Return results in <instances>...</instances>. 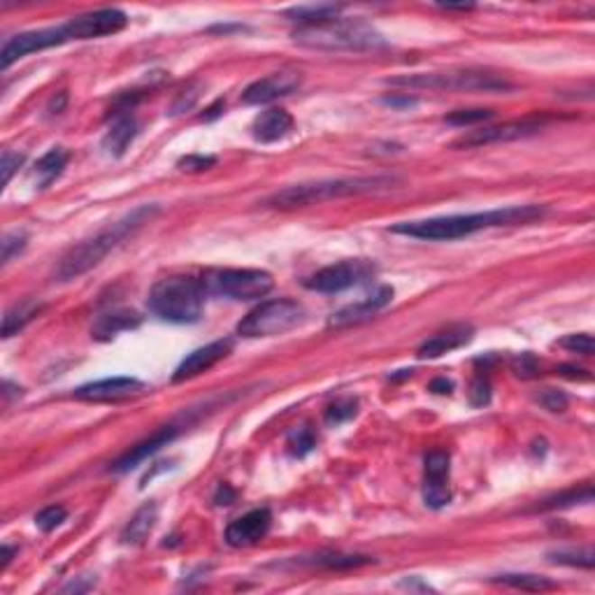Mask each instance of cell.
<instances>
[{
  "label": "cell",
  "instance_id": "1",
  "mask_svg": "<svg viewBox=\"0 0 595 595\" xmlns=\"http://www.w3.org/2000/svg\"><path fill=\"white\" fill-rule=\"evenodd\" d=\"M542 205H514V207H500V210L474 212V215H452L435 216V219L421 221H403L391 228L396 235L416 237V240H428V243H452L461 240L477 231L500 226H517V224H530L535 219L545 216Z\"/></svg>",
  "mask_w": 595,
  "mask_h": 595
},
{
  "label": "cell",
  "instance_id": "2",
  "mask_svg": "<svg viewBox=\"0 0 595 595\" xmlns=\"http://www.w3.org/2000/svg\"><path fill=\"white\" fill-rule=\"evenodd\" d=\"M160 212L159 205H140L133 212H128L126 216H122L119 221H114L110 228H105L103 233L94 235L91 240H84L82 244L72 247L66 256L61 259L59 268H56V279L70 281L78 279V277L87 275L91 268L105 259L110 252H114L116 247H122L126 240H131L140 228H144L149 221L154 219Z\"/></svg>",
  "mask_w": 595,
  "mask_h": 595
},
{
  "label": "cell",
  "instance_id": "3",
  "mask_svg": "<svg viewBox=\"0 0 595 595\" xmlns=\"http://www.w3.org/2000/svg\"><path fill=\"white\" fill-rule=\"evenodd\" d=\"M398 184L396 177H344V179H321V182L296 184L284 191H277L275 196L265 200L268 207L277 210H296V207H307V205L328 203L335 198H349V196H363V193L384 191Z\"/></svg>",
  "mask_w": 595,
  "mask_h": 595
},
{
  "label": "cell",
  "instance_id": "4",
  "mask_svg": "<svg viewBox=\"0 0 595 595\" xmlns=\"http://www.w3.org/2000/svg\"><path fill=\"white\" fill-rule=\"evenodd\" d=\"M293 40L303 47L319 51H375L384 47V38L365 22L331 19V22L300 26Z\"/></svg>",
  "mask_w": 595,
  "mask_h": 595
},
{
  "label": "cell",
  "instance_id": "5",
  "mask_svg": "<svg viewBox=\"0 0 595 595\" xmlns=\"http://www.w3.org/2000/svg\"><path fill=\"white\" fill-rule=\"evenodd\" d=\"M203 284L193 277H168L156 281L147 300L149 309L170 324H196L203 316Z\"/></svg>",
  "mask_w": 595,
  "mask_h": 595
},
{
  "label": "cell",
  "instance_id": "6",
  "mask_svg": "<svg viewBox=\"0 0 595 595\" xmlns=\"http://www.w3.org/2000/svg\"><path fill=\"white\" fill-rule=\"evenodd\" d=\"M391 87L403 88H430V91H512V84L500 75L484 70H452V72H419V75H400L389 79Z\"/></svg>",
  "mask_w": 595,
  "mask_h": 595
},
{
  "label": "cell",
  "instance_id": "7",
  "mask_svg": "<svg viewBox=\"0 0 595 595\" xmlns=\"http://www.w3.org/2000/svg\"><path fill=\"white\" fill-rule=\"evenodd\" d=\"M205 296H224L231 300H259L268 296L275 287L270 272L254 270V268H226V270L205 272L203 279Z\"/></svg>",
  "mask_w": 595,
  "mask_h": 595
},
{
  "label": "cell",
  "instance_id": "8",
  "mask_svg": "<svg viewBox=\"0 0 595 595\" xmlns=\"http://www.w3.org/2000/svg\"><path fill=\"white\" fill-rule=\"evenodd\" d=\"M305 319V307L288 298H277L261 303L252 309L240 324H237V335L256 340V337H275L281 333H288Z\"/></svg>",
  "mask_w": 595,
  "mask_h": 595
},
{
  "label": "cell",
  "instance_id": "9",
  "mask_svg": "<svg viewBox=\"0 0 595 595\" xmlns=\"http://www.w3.org/2000/svg\"><path fill=\"white\" fill-rule=\"evenodd\" d=\"M372 275H375V265L368 261H342V263L328 265L324 270L315 272L305 281V287L316 293H340L370 279Z\"/></svg>",
  "mask_w": 595,
  "mask_h": 595
},
{
  "label": "cell",
  "instance_id": "10",
  "mask_svg": "<svg viewBox=\"0 0 595 595\" xmlns=\"http://www.w3.org/2000/svg\"><path fill=\"white\" fill-rule=\"evenodd\" d=\"M68 42V35L61 26H51V28H40V31H28V33H19L14 38L7 40L3 44V54H0V66L3 70L17 63L19 59L28 54H35V51L51 50V47H61Z\"/></svg>",
  "mask_w": 595,
  "mask_h": 595
},
{
  "label": "cell",
  "instance_id": "11",
  "mask_svg": "<svg viewBox=\"0 0 595 595\" xmlns=\"http://www.w3.org/2000/svg\"><path fill=\"white\" fill-rule=\"evenodd\" d=\"M128 26L126 12L122 10H98L88 12L82 17L70 19L63 23V31L68 35V42L72 40H94V38H105V35H114Z\"/></svg>",
  "mask_w": 595,
  "mask_h": 595
},
{
  "label": "cell",
  "instance_id": "12",
  "mask_svg": "<svg viewBox=\"0 0 595 595\" xmlns=\"http://www.w3.org/2000/svg\"><path fill=\"white\" fill-rule=\"evenodd\" d=\"M147 391L149 386L135 377H110V380H98L79 386L75 398L87 400V403H119L128 398L144 396Z\"/></svg>",
  "mask_w": 595,
  "mask_h": 595
},
{
  "label": "cell",
  "instance_id": "13",
  "mask_svg": "<svg viewBox=\"0 0 595 595\" xmlns=\"http://www.w3.org/2000/svg\"><path fill=\"white\" fill-rule=\"evenodd\" d=\"M452 500L449 489V453L430 452L426 456L424 477V502L430 509H442Z\"/></svg>",
  "mask_w": 595,
  "mask_h": 595
},
{
  "label": "cell",
  "instance_id": "14",
  "mask_svg": "<svg viewBox=\"0 0 595 595\" xmlns=\"http://www.w3.org/2000/svg\"><path fill=\"white\" fill-rule=\"evenodd\" d=\"M545 124L542 122H512V124H502V126H490L481 128V131H472L468 135H463L461 140L453 142V147H484V144H498V142H512V140H524L535 135L537 131H542Z\"/></svg>",
  "mask_w": 595,
  "mask_h": 595
},
{
  "label": "cell",
  "instance_id": "15",
  "mask_svg": "<svg viewBox=\"0 0 595 595\" xmlns=\"http://www.w3.org/2000/svg\"><path fill=\"white\" fill-rule=\"evenodd\" d=\"M300 82H303L300 72H272L268 78L256 79L254 84H249V87L244 88L243 100L247 105H265V103H272V100L293 94V91L300 87Z\"/></svg>",
  "mask_w": 595,
  "mask_h": 595
},
{
  "label": "cell",
  "instance_id": "16",
  "mask_svg": "<svg viewBox=\"0 0 595 595\" xmlns=\"http://www.w3.org/2000/svg\"><path fill=\"white\" fill-rule=\"evenodd\" d=\"M272 526V512L268 508H259L247 512L244 517L235 518L226 528V542L235 549L254 546L263 540Z\"/></svg>",
  "mask_w": 595,
  "mask_h": 595
},
{
  "label": "cell",
  "instance_id": "17",
  "mask_svg": "<svg viewBox=\"0 0 595 595\" xmlns=\"http://www.w3.org/2000/svg\"><path fill=\"white\" fill-rule=\"evenodd\" d=\"M231 352H233L231 337H226V340H216L212 342V344H205V347L196 349V352L188 353L187 359L179 363V368H177L175 375H172V381L179 384V381H187L193 380V377L203 375V372L215 368L219 361L226 359Z\"/></svg>",
  "mask_w": 595,
  "mask_h": 595
},
{
  "label": "cell",
  "instance_id": "18",
  "mask_svg": "<svg viewBox=\"0 0 595 595\" xmlns=\"http://www.w3.org/2000/svg\"><path fill=\"white\" fill-rule=\"evenodd\" d=\"M393 300V288L391 287H380L377 291L370 293L368 298H363L361 303L347 305V307L337 309L335 315H331L328 319V325L331 328H349V325H359L363 321L372 319L377 312L386 307V305H391Z\"/></svg>",
  "mask_w": 595,
  "mask_h": 595
},
{
  "label": "cell",
  "instance_id": "19",
  "mask_svg": "<svg viewBox=\"0 0 595 595\" xmlns=\"http://www.w3.org/2000/svg\"><path fill=\"white\" fill-rule=\"evenodd\" d=\"M177 437V428L175 426H166V428H160L159 433H154V435L149 437V440L140 442L138 446H133L131 452L124 453L119 461H114L112 463V472H128V470L138 468L140 463H144L149 456H154L159 449H163V446L170 444L172 440Z\"/></svg>",
  "mask_w": 595,
  "mask_h": 595
},
{
  "label": "cell",
  "instance_id": "20",
  "mask_svg": "<svg viewBox=\"0 0 595 595\" xmlns=\"http://www.w3.org/2000/svg\"><path fill=\"white\" fill-rule=\"evenodd\" d=\"M293 131V116L281 107H270V110L261 112L252 124V135L254 140L263 144L279 142Z\"/></svg>",
  "mask_w": 595,
  "mask_h": 595
},
{
  "label": "cell",
  "instance_id": "21",
  "mask_svg": "<svg viewBox=\"0 0 595 595\" xmlns=\"http://www.w3.org/2000/svg\"><path fill=\"white\" fill-rule=\"evenodd\" d=\"M470 340H472V328L470 325H453L449 331L437 333L430 340H426L416 353H419V359H440L444 353L468 344Z\"/></svg>",
  "mask_w": 595,
  "mask_h": 595
},
{
  "label": "cell",
  "instance_id": "22",
  "mask_svg": "<svg viewBox=\"0 0 595 595\" xmlns=\"http://www.w3.org/2000/svg\"><path fill=\"white\" fill-rule=\"evenodd\" d=\"M142 324V316L133 309H112L107 315H100L94 324V337L96 340H110V337L119 335L124 331H133Z\"/></svg>",
  "mask_w": 595,
  "mask_h": 595
},
{
  "label": "cell",
  "instance_id": "23",
  "mask_svg": "<svg viewBox=\"0 0 595 595\" xmlns=\"http://www.w3.org/2000/svg\"><path fill=\"white\" fill-rule=\"evenodd\" d=\"M135 135H138V122H135V116H116V122L112 124V128L107 131L105 138H103V149H105L110 156L119 159V156L126 154V149L131 147Z\"/></svg>",
  "mask_w": 595,
  "mask_h": 595
},
{
  "label": "cell",
  "instance_id": "24",
  "mask_svg": "<svg viewBox=\"0 0 595 595\" xmlns=\"http://www.w3.org/2000/svg\"><path fill=\"white\" fill-rule=\"evenodd\" d=\"M156 521H159V508H156L154 502H147L144 508H140L138 512L133 514L126 528L122 530V542L131 546L142 545L151 535V530H154Z\"/></svg>",
  "mask_w": 595,
  "mask_h": 595
},
{
  "label": "cell",
  "instance_id": "25",
  "mask_svg": "<svg viewBox=\"0 0 595 595\" xmlns=\"http://www.w3.org/2000/svg\"><path fill=\"white\" fill-rule=\"evenodd\" d=\"M375 563V558L370 556H359V554H333L325 552L319 556L312 558H300L298 565H307V568H324V570H353V568H363Z\"/></svg>",
  "mask_w": 595,
  "mask_h": 595
},
{
  "label": "cell",
  "instance_id": "26",
  "mask_svg": "<svg viewBox=\"0 0 595 595\" xmlns=\"http://www.w3.org/2000/svg\"><path fill=\"white\" fill-rule=\"evenodd\" d=\"M68 151L63 147H54L50 149L42 159L35 163V179H38L40 188H47L51 182H54L56 177L61 175L63 168L68 166Z\"/></svg>",
  "mask_w": 595,
  "mask_h": 595
},
{
  "label": "cell",
  "instance_id": "27",
  "mask_svg": "<svg viewBox=\"0 0 595 595\" xmlns=\"http://www.w3.org/2000/svg\"><path fill=\"white\" fill-rule=\"evenodd\" d=\"M593 500V486L586 484L581 489H570L563 490L558 496L546 498L537 505V509L542 512H552V509H565V508H574V505H586V502Z\"/></svg>",
  "mask_w": 595,
  "mask_h": 595
},
{
  "label": "cell",
  "instance_id": "28",
  "mask_svg": "<svg viewBox=\"0 0 595 595\" xmlns=\"http://www.w3.org/2000/svg\"><path fill=\"white\" fill-rule=\"evenodd\" d=\"M496 584L509 586V589L518 590H528V593H542V590H554L556 589V581L552 579L540 577V574H500V577L493 579Z\"/></svg>",
  "mask_w": 595,
  "mask_h": 595
},
{
  "label": "cell",
  "instance_id": "29",
  "mask_svg": "<svg viewBox=\"0 0 595 595\" xmlns=\"http://www.w3.org/2000/svg\"><path fill=\"white\" fill-rule=\"evenodd\" d=\"M40 309H42V305H38V303H23V305H17L14 309H10V312L5 315V321H3V337H12L14 333L22 331L23 325L33 319Z\"/></svg>",
  "mask_w": 595,
  "mask_h": 595
},
{
  "label": "cell",
  "instance_id": "30",
  "mask_svg": "<svg viewBox=\"0 0 595 595\" xmlns=\"http://www.w3.org/2000/svg\"><path fill=\"white\" fill-rule=\"evenodd\" d=\"M316 437L315 433L307 428V426H300V428H293L287 437V449L293 458H303L309 452H315Z\"/></svg>",
  "mask_w": 595,
  "mask_h": 595
},
{
  "label": "cell",
  "instance_id": "31",
  "mask_svg": "<svg viewBox=\"0 0 595 595\" xmlns=\"http://www.w3.org/2000/svg\"><path fill=\"white\" fill-rule=\"evenodd\" d=\"M549 558H552L554 563H558V565H570V568H584V570H590L593 568L595 563V554L590 546H586V549H577V552H554L549 554Z\"/></svg>",
  "mask_w": 595,
  "mask_h": 595
},
{
  "label": "cell",
  "instance_id": "32",
  "mask_svg": "<svg viewBox=\"0 0 595 595\" xmlns=\"http://www.w3.org/2000/svg\"><path fill=\"white\" fill-rule=\"evenodd\" d=\"M489 119H493V112L490 110H458L446 116L444 122L449 124V126L465 128V126H477V124L489 122Z\"/></svg>",
  "mask_w": 595,
  "mask_h": 595
},
{
  "label": "cell",
  "instance_id": "33",
  "mask_svg": "<svg viewBox=\"0 0 595 595\" xmlns=\"http://www.w3.org/2000/svg\"><path fill=\"white\" fill-rule=\"evenodd\" d=\"M66 518H68L66 508H61V505H51V508H44L42 512L35 517V526H38L42 533H51V530L59 528Z\"/></svg>",
  "mask_w": 595,
  "mask_h": 595
},
{
  "label": "cell",
  "instance_id": "34",
  "mask_svg": "<svg viewBox=\"0 0 595 595\" xmlns=\"http://www.w3.org/2000/svg\"><path fill=\"white\" fill-rule=\"evenodd\" d=\"M356 407H359L356 400H349V398L347 400H337V403L331 405L328 412H325V421H328L331 426L344 424V421H349L356 416Z\"/></svg>",
  "mask_w": 595,
  "mask_h": 595
},
{
  "label": "cell",
  "instance_id": "35",
  "mask_svg": "<svg viewBox=\"0 0 595 595\" xmlns=\"http://www.w3.org/2000/svg\"><path fill=\"white\" fill-rule=\"evenodd\" d=\"M563 349H570V352H577L581 356H593V337L586 335V333H579V335H568L558 342Z\"/></svg>",
  "mask_w": 595,
  "mask_h": 595
},
{
  "label": "cell",
  "instance_id": "36",
  "mask_svg": "<svg viewBox=\"0 0 595 595\" xmlns=\"http://www.w3.org/2000/svg\"><path fill=\"white\" fill-rule=\"evenodd\" d=\"M23 247H26V233H7L3 237V263H10L19 252H23Z\"/></svg>",
  "mask_w": 595,
  "mask_h": 595
},
{
  "label": "cell",
  "instance_id": "37",
  "mask_svg": "<svg viewBox=\"0 0 595 595\" xmlns=\"http://www.w3.org/2000/svg\"><path fill=\"white\" fill-rule=\"evenodd\" d=\"M23 160H26V156L19 154V151H10V149L3 151V184H10L12 175L23 166Z\"/></svg>",
  "mask_w": 595,
  "mask_h": 595
},
{
  "label": "cell",
  "instance_id": "38",
  "mask_svg": "<svg viewBox=\"0 0 595 595\" xmlns=\"http://www.w3.org/2000/svg\"><path fill=\"white\" fill-rule=\"evenodd\" d=\"M489 400H490L489 380H484V377H477V380L472 381V391H470V403H472L474 407H484V405H489Z\"/></svg>",
  "mask_w": 595,
  "mask_h": 595
},
{
  "label": "cell",
  "instance_id": "39",
  "mask_svg": "<svg viewBox=\"0 0 595 595\" xmlns=\"http://www.w3.org/2000/svg\"><path fill=\"white\" fill-rule=\"evenodd\" d=\"M216 163L215 156H184V159H179V163L177 166L182 168L184 172H203L207 170V168H212Z\"/></svg>",
  "mask_w": 595,
  "mask_h": 595
},
{
  "label": "cell",
  "instance_id": "40",
  "mask_svg": "<svg viewBox=\"0 0 595 595\" xmlns=\"http://www.w3.org/2000/svg\"><path fill=\"white\" fill-rule=\"evenodd\" d=\"M537 400H540L542 407H546L549 412H563V409L568 407V398L563 396L561 391H556V389H546Z\"/></svg>",
  "mask_w": 595,
  "mask_h": 595
},
{
  "label": "cell",
  "instance_id": "41",
  "mask_svg": "<svg viewBox=\"0 0 595 595\" xmlns=\"http://www.w3.org/2000/svg\"><path fill=\"white\" fill-rule=\"evenodd\" d=\"M537 361L530 356V353H521L517 361H514V372H517L518 377H524V380H528V377H535L537 375Z\"/></svg>",
  "mask_w": 595,
  "mask_h": 595
},
{
  "label": "cell",
  "instance_id": "42",
  "mask_svg": "<svg viewBox=\"0 0 595 595\" xmlns=\"http://www.w3.org/2000/svg\"><path fill=\"white\" fill-rule=\"evenodd\" d=\"M233 500H235V490H233L228 484H221L219 489H216V496H215L216 505H231Z\"/></svg>",
  "mask_w": 595,
  "mask_h": 595
},
{
  "label": "cell",
  "instance_id": "43",
  "mask_svg": "<svg viewBox=\"0 0 595 595\" xmlns=\"http://www.w3.org/2000/svg\"><path fill=\"white\" fill-rule=\"evenodd\" d=\"M430 391L435 393H452L453 391V381L446 380V377H440V380H435L433 384H430Z\"/></svg>",
  "mask_w": 595,
  "mask_h": 595
},
{
  "label": "cell",
  "instance_id": "44",
  "mask_svg": "<svg viewBox=\"0 0 595 595\" xmlns=\"http://www.w3.org/2000/svg\"><path fill=\"white\" fill-rule=\"evenodd\" d=\"M386 105H393V107H412L416 105V100L409 98V96H405V98H396V96H391V98H384Z\"/></svg>",
  "mask_w": 595,
  "mask_h": 595
},
{
  "label": "cell",
  "instance_id": "45",
  "mask_svg": "<svg viewBox=\"0 0 595 595\" xmlns=\"http://www.w3.org/2000/svg\"><path fill=\"white\" fill-rule=\"evenodd\" d=\"M66 103H68V94H66V91H61V94H59V100L51 98V103H50V112H51V114H61L63 107H66Z\"/></svg>",
  "mask_w": 595,
  "mask_h": 595
},
{
  "label": "cell",
  "instance_id": "46",
  "mask_svg": "<svg viewBox=\"0 0 595 595\" xmlns=\"http://www.w3.org/2000/svg\"><path fill=\"white\" fill-rule=\"evenodd\" d=\"M221 112H224V100H216L215 105H212L210 110H207V114H203V119H205V122H210V119H216V116H219Z\"/></svg>",
  "mask_w": 595,
  "mask_h": 595
},
{
  "label": "cell",
  "instance_id": "47",
  "mask_svg": "<svg viewBox=\"0 0 595 595\" xmlns=\"http://www.w3.org/2000/svg\"><path fill=\"white\" fill-rule=\"evenodd\" d=\"M12 554H14V549H12V546H3V561H0V568L5 570L7 565H10V561H12Z\"/></svg>",
  "mask_w": 595,
  "mask_h": 595
}]
</instances>
